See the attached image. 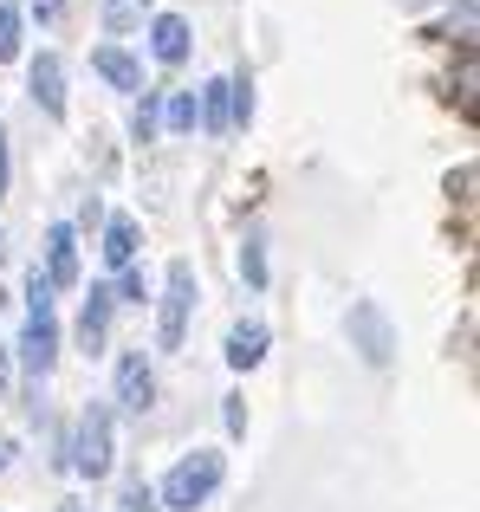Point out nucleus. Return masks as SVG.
I'll return each mask as SVG.
<instances>
[{"mask_svg": "<svg viewBox=\"0 0 480 512\" xmlns=\"http://www.w3.org/2000/svg\"><path fill=\"white\" fill-rule=\"evenodd\" d=\"M52 363H59V318L52 312H26V331H20V370L33 383H46Z\"/></svg>", "mask_w": 480, "mask_h": 512, "instance_id": "nucleus-4", "label": "nucleus"}, {"mask_svg": "<svg viewBox=\"0 0 480 512\" xmlns=\"http://www.w3.org/2000/svg\"><path fill=\"white\" fill-rule=\"evenodd\" d=\"M7 182H13V163H7V124H0V195H7Z\"/></svg>", "mask_w": 480, "mask_h": 512, "instance_id": "nucleus-25", "label": "nucleus"}, {"mask_svg": "<svg viewBox=\"0 0 480 512\" xmlns=\"http://www.w3.org/2000/svg\"><path fill=\"white\" fill-rule=\"evenodd\" d=\"M91 72H98L111 91H143V65L130 59L124 46H98V52H91Z\"/></svg>", "mask_w": 480, "mask_h": 512, "instance_id": "nucleus-12", "label": "nucleus"}, {"mask_svg": "<svg viewBox=\"0 0 480 512\" xmlns=\"http://www.w3.org/2000/svg\"><path fill=\"white\" fill-rule=\"evenodd\" d=\"M26 312H52V286H46V273H26Z\"/></svg>", "mask_w": 480, "mask_h": 512, "instance_id": "nucleus-21", "label": "nucleus"}, {"mask_svg": "<svg viewBox=\"0 0 480 512\" xmlns=\"http://www.w3.org/2000/svg\"><path fill=\"white\" fill-rule=\"evenodd\" d=\"M111 299H117V305H143V299H150V279H143L137 266H124V279L111 286Z\"/></svg>", "mask_w": 480, "mask_h": 512, "instance_id": "nucleus-20", "label": "nucleus"}, {"mask_svg": "<svg viewBox=\"0 0 480 512\" xmlns=\"http://www.w3.org/2000/svg\"><path fill=\"white\" fill-rule=\"evenodd\" d=\"M195 124L208 130V137H228L234 117H228V78H208L202 91H195Z\"/></svg>", "mask_w": 480, "mask_h": 512, "instance_id": "nucleus-13", "label": "nucleus"}, {"mask_svg": "<svg viewBox=\"0 0 480 512\" xmlns=\"http://www.w3.org/2000/svg\"><path fill=\"white\" fill-rule=\"evenodd\" d=\"M150 52L156 65H182L189 59V20L182 13H150Z\"/></svg>", "mask_w": 480, "mask_h": 512, "instance_id": "nucleus-10", "label": "nucleus"}, {"mask_svg": "<svg viewBox=\"0 0 480 512\" xmlns=\"http://www.w3.org/2000/svg\"><path fill=\"white\" fill-rule=\"evenodd\" d=\"M351 338H357V350H364V363H390V350H396V338H390V318L377 312V305H351Z\"/></svg>", "mask_w": 480, "mask_h": 512, "instance_id": "nucleus-9", "label": "nucleus"}, {"mask_svg": "<svg viewBox=\"0 0 480 512\" xmlns=\"http://www.w3.org/2000/svg\"><path fill=\"white\" fill-rule=\"evenodd\" d=\"M111 318H117L111 286H91L85 305H78V344H85V357H98V350L111 344Z\"/></svg>", "mask_w": 480, "mask_h": 512, "instance_id": "nucleus-7", "label": "nucleus"}, {"mask_svg": "<svg viewBox=\"0 0 480 512\" xmlns=\"http://www.w3.org/2000/svg\"><path fill=\"white\" fill-rule=\"evenodd\" d=\"M156 130H163V91H143V98H137V111H130V137H137V143H150Z\"/></svg>", "mask_w": 480, "mask_h": 512, "instance_id": "nucleus-17", "label": "nucleus"}, {"mask_svg": "<svg viewBox=\"0 0 480 512\" xmlns=\"http://www.w3.org/2000/svg\"><path fill=\"white\" fill-rule=\"evenodd\" d=\"M7 467H13V441L0 435V474H7Z\"/></svg>", "mask_w": 480, "mask_h": 512, "instance_id": "nucleus-26", "label": "nucleus"}, {"mask_svg": "<svg viewBox=\"0 0 480 512\" xmlns=\"http://www.w3.org/2000/svg\"><path fill=\"white\" fill-rule=\"evenodd\" d=\"M163 124L176 130V137H189L195 130V91H163Z\"/></svg>", "mask_w": 480, "mask_h": 512, "instance_id": "nucleus-19", "label": "nucleus"}, {"mask_svg": "<svg viewBox=\"0 0 480 512\" xmlns=\"http://www.w3.org/2000/svg\"><path fill=\"white\" fill-rule=\"evenodd\" d=\"M137 247H143V227L130 221V214H111V221H104V266H111V273L137 266Z\"/></svg>", "mask_w": 480, "mask_h": 512, "instance_id": "nucleus-11", "label": "nucleus"}, {"mask_svg": "<svg viewBox=\"0 0 480 512\" xmlns=\"http://www.w3.org/2000/svg\"><path fill=\"white\" fill-rule=\"evenodd\" d=\"M221 422H228V435H247V409H240V396H228V409H221Z\"/></svg>", "mask_w": 480, "mask_h": 512, "instance_id": "nucleus-24", "label": "nucleus"}, {"mask_svg": "<svg viewBox=\"0 0 480 512\" xmlns=\"http://www.w3.org/2000/svg\"><path fill=\"white\" fill-rule=\"evenodd\" d=\"M26 7L20 0H7V7H0V59H20V46H26Z\"/></svg>", "mask_w": 480, "mask_h": 512, "instance_id": "nucleus-18", "label": "nucleus"}, {"mask_svg": "<svg viewBox=\"0 0 480 512\" xmlns=\"http://www.w3.org/2000/svg\"><path fill=\"white\" fill-rule=\"evenodd\" d=\"M240 279L253 292H266V234L260 227H247V240H240Z\"/></svg>", "mask_w": 480, "mask_h": 512, "instance_id": "nucleus-15", "label": "nucleus"}, {"mask_svg": "<svg viewBox=\"0 0 480 512\" xmlns=\"http://www.w3.org/2000/svg\"><path fill=\"white\" fill-rule=\"evenodd\" d=\"M266 344H273V338H266L260 318H240V325L228 331V363H234V370H253V363L266 357Z\"/></svg>", "mask_w": 480, "mask_h": 512, "instance_id": "nucleus-14", "label": "nucleus"}, {"mask_svg": "<svg viewBox=\"0 0 480 512\" xmlns=\"http://www.w3.org/2000/svg\"><path fill=\"white\" fill-rule=\"evenodd\" d=\"M221 480H228V461H221L215 448H195L156 480V506L163 512H195V506H208L221 493Z\"/></svg>", "mask_w": 480, "mask_h": 512, "instance_id": "nucleus-1", "label": "nucleus"}, {"mask_svg": "<svg viewBox=\"0 0 480 512\" xmlns=\"http://www.w3.org/2000/svg\"><path fill=\"white\" fill-rule=\"evenodd\" d=\"M0 260H7V227H0Z\"/></svg>", "mask_w": 480, "mask_h": 512, "instance_id": "nucleus-27", "label": "nucleus"}, {"mask_svg": "<svg viewBox=\"0 0 480 512\" xmlns=\"http://www.w3.org/2000/svg\"><path fill=\"white\" fill-rule=\"evenodd\" d=\"M117 409L124 415H150L156 409V370H150V357H143V344L117 357Z\"/></svg>", "mask_w": 480, "mask_h": 512, "instance_id": "nucleus-5", "label": "nucleus"}, {"mask_svg": "<svg viewBox=\"0 0 480 512\" xmlns=\"http://www.w3.org/2000/svg\"><path fill=\"white\" fill-rule=\"evenodd\" d=\"M150 7L156 0H104V26H111V33H137V26L150 20Z\"/></svg>", "mask_w": 480, "mask_h": 512, "instance_id": "nucleus-16", "label": "nucleus"}, {"mask_svg": "<svg viewBox=\"0 0 480 512\" xmlns=\"http://www.w3.org/2000/svg\"><path fill=\"white\" fill-rule=\"evenodd\" d=\"M65 454H72V474L104 480V474H111V461H117V415L104 409V402H91V409L65 428Z\"/></svg>", "mask_w": 480, "mask_h": 512, "instance_id": "nucleus-2", "label": "nucleus"}, {"mask_svg": "<svg viewBox=\"0 0 480 512\" xmlns=\"http://www.w3.org/2000/svg\"><path fill=\"white\" fill-rule=\"evenodd\" d=\"M195 299H202V286H195V266L176 260V266H169V279H163V305H156V350H182Z\"/></svg>", "mask_w": 480, "mask_h": 512, "instance_id": "nucleus-3", "label": "nucleus"}, {"mask_svg": "<svg viewBox=\"0 0 480 512\" xmlns=\"http://www.w3.org/2000/svg\"><path fill=\"white\" fill-rule=\"evenodd\" d=\"M124 512H163V506H156V487H143V480H124Z\"/></svg>", "mask_w": 480, "mask_h": 512, "instance_id": "nucleus-22", "label": "nucleus"}, {"mask_svg": "<svg viewBox=\"0 0 480 512\" xmlns=\"http://www.w3.org/2000/svg\"><path fill=\"white\" fill-rule=\"evenodd\" d=\"M26 91H33V104L46 117H65V65H59V52H39V59L26 65Z\"/></svg>", "mask_w": 480, "mask_h": 512, "instance_id": "nucleus-8", "label": "nucleus"}, {"mask_svg": "<svg viewBox=\"0 0 480 512\" xmlns=\"http://www.w3.org/2000/svg\"><path fill=\"white\" fill-rule=\"evenodd\" d=\"M65 512H91V506H65Z\"/></svg>", "mask_w": 480, "mask_h": 512, "instance_id": "nucleus-28", "label": "nucleus"}, {"mask_svg": "<svg viewBox=\"0 0 480 512\" xmlns=\"http://www.w3.org/2000/svg\"><path fill=\"white\" fill-rule=\"evenodd\" d=\"M33 20L39 26H59L65 20V0H33Z\"/></svg>", "mask_w": 480, "mask_h": 512, "instance_id": "nucleus-23", "label": "nucleus"}, {"mask_svg": "<svg viewBox=\"0 0 480 512\" xmlns=\"http://www.w3.org/2000/svg\"><path fill=\"white\" fill-rule=\"evenodd\" d=\"M46 286L59 292V286H78V227L72 221H52L46 227Z\"/></svg>", "mask_w": 480, "mask_h": 512, "instance_id": "nucleus-6", "label": "nucleus"}]
</instances>
